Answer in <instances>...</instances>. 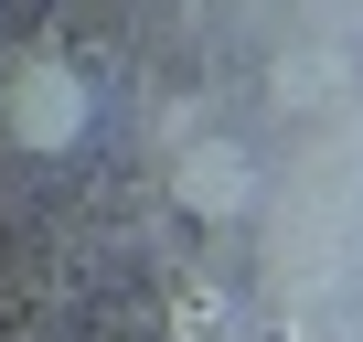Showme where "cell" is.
I'll return each instance as SVG.
<instances>
[{
  "mask_svg": "<svg viewBox=\"0 0 363 342\" xmlns=\"http://www.w3.org/2000/svg\"><path fill=\"white\" fill-rule=\"evenodd\" d=\"M0 128H11V150L54 160V150H75V139L96 128V86H86L65 54H22L11 75H0Z\"/></svg>",
  "mask_w": 363,
  "mask_h": 342,
  "instance_id": "6da1fadb",
  "label": "cell"
},
{
  "mask_svg": "<svg viewBox=\"0 0 363 342\" xmlns=\"http://www.w3.org/2000/svg\"><path fill=\"white\" fill-rule=\"evenodd\" d=\"M171 193H182V214L225 225V214H246V193H257V160H246L235 139H193L182 171H171Z\"/></svg>",
  "mask_w": 363,
  "mask_h": 342,
  "instance_id": "7a4b0ae2",
  "label": "cell"
}]
</instances>
